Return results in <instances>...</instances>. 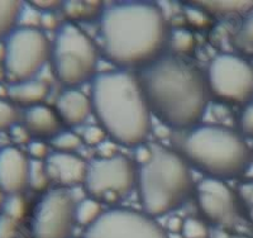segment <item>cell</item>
Returning <instances> with one entry per match:
<instances>
[{"label": "cell", "instance_id": "obj_40", "mask_svg": "<svg viewBox=\"0 0 253 238\" xmlns=\"http://www.w3.org/2000/svg\"><path fill=\"white\" fill-rule=\"evenodd\" d=\"M5 195H6L5 192H4L3 190H1V188H0V212L3 210V205L4 203H5V199H6Z\"/></svg>", "mask_w": 253, "mask_h": 238}, {"label": "cell", "instance_id": "obj_23", "mask_svg": "<svg viewBox=\"0 0 253 238\" xmlns=\"http://www.w3.org/2000/svg\"><path fill=\"white\" fill-rule=\"evenodd\" d=\"M103 213L100 201L95 200L92 198L84 199L83 201L76 204L75 221L79 226L89 228L100 218Z\"/></svg>", "mask_w": 253, "mask_h": 238}, {"label": "cell", "instance_id": "obj_26", "mask_svg": "<svg viewBox=\"0 0 253 238\" xmlns=\"http://www.w3.org/2000/svg\"><path fill=\"white\" fill-rule=\"evenodd\" d=\"M1 213L15 221L20 222L27 213V201L22 194L15 195H6L5 203L3 205Z\"/></svg>", "mask_w": 253, "mask_h": 238}, {"label": "cell", "instance_id": "obj_5", "mask_svg": "<svg viewBox=\"0 0 253 238\" xmlns=\"http://www.w3.org/2000/svg\"><path fill=\"white\" fill-rule=\"evenodd\" d=\"M151 148L150 160L139 165L137 185L144 213L156 218L181 207L195 185L184 156L157 144Z\"/></svg>", "mask_w": 253, "mask_h": 238}, {"label": "cell", "instance_id": "obj_6", "mask_svg": "<svg viewBox=\"0 0 253 238\" xmlns=\"http://www.w3.org/2000/svg\"><path fill=\"white\" fill-rule=\"evenodd\" d=\"M51 61L58 81L67 88H76L96 76L98 48L80 27L67 22L58 27Z\"/></svg>", "mask_w": 253, "mask_h": 238}, {"label": "cell", "instance_id": "obj_36", "mask_svg": "<svg viewBox=\"0 0 253 238\" xmlns=\"http://www.w3.org/2000/svg\"><path fill=\"white\" fill-rule=\"evenodd\" d=\"M9 136H10V140L14 144L17 146H28L29 142H31V133L28 132V129L26 128L24 124H15L12 128L9 129Z\"/></svg>", "mask_w": 253, "mask_h": 238}, {"label": "cell", "instance_id": "obj_18", "mask_svg": "<svg viewBox=\"0 0 253 238\" xmlns=\"http://www.w3.org/2000/svg\"><path fill=\"white\" fill-rule=\"evenodd\" d=\"M210 17L237 18L247 17L253 10V1H193Z\"/></svg>", "mask_w": 253, "mask_h": 238}, {"label": "cell", "instance_id": "obj_4", "mask_svg": "<svg viewBox=\"0 0 253 238\" xmlns=\"http://www.w3.org/2000/svg\"><path fill=\"white\" fill-rule=\"evenodd\" d=\"M182 156L208 178L230 180L242 176L253 161L246 138L223 126H198L190 129L181 143Z\"/></svg>", "mask_w": 253, "mask_h": 238}, {"label": "cell", "instance_id": "obj_15", "mask_svg": "<svg viewBox=\"0 0 253 238\" xmlns=\"http://www.w3.org/2000/svg\"><path fill=\"white\" fill-rule=\"evenodd\" d=\"M56 112L62 123L69 127H78L94 112L91 98L76 88H69L58 96Z\"/></svg>", "mask_w": 253, "mask_h": 238}, {"label": "cell", "instance_id": "obj_1", "mask_svg": "<svg viewBox=\"0 0 253 238\" xmlns=\"http://www.w3.org/2000/svg\"><path fill=\"white\" fill-rule=\"evenodd\" d=\"M171 29L164 13L148 1H123L104 9L101 48L121 70H141L165 55Z\"/></svg>", "mask_w": 253, "mask_h": 238}, {"label": "cell", "instance_id": "obj_7", "mask_svg": "<svg viewBox=\"0 0 253 238\" xmlns=\"http://www.w3.org/2000/svg\"><path fill=\"white\" fill-rule=\"evenodd\" d=\"M4 71L14 83L28 81L46 66L52 57V45L40 28L17 27L5 40Z\"/></svg>", "mask_w": 253, "mask_h": 238}, {"label": "cell", "instance_id": "obj_27", "mask_svg": "<svg viewBox=\"0 0 253 238\" xmlns=\"http://www.w3.org/2000/svg\"><path fill=\"white\" fill-rule=\"evenodd\" d=\"M185 17H186L187 23L196 29L208 28L211 23V20H210L211 17L207 12H204L202 8L195 5L193 1L185 8Z\"/></svg>", "mask_w": 253, "mask_h": 238}, {"label": "cell", "instance_id": "obj_24", "mask_svg": "<svg viewBox=\"0 0 253 238\" xmlns=\"http://www.w3.org/2000/svg\"><path fill=\"white\" fill-rule=\"evenodd\" d=\"M49 183H52L49 179L48 172L44 161H31V167H29V179L28 188H31L33 191H44L49 187Z\"/></svg>", "mask_w": 253, "mask_h": 238}, {"label": "cell", "instance_id": "obj_9", "mask_svg": "<svg viewBox=\"0 0 253 238\" xmlns=\"http://www.w3.org/2000/svg\"><path fill=\"white\" fill-rule=\"evenodd\" d=\"M210 94L223 103L247 105L253 100V65L241 55L221 53L209 65Z\"/></svg>", "mask_w": 253, "mask_h": 238}, {"label": "cell", "instance_id": "obj_30", "mask_svg": "<svg viewBox=\"0 0 253 238\" xmlns=\"http://www.w3.org/2000/svg\"><path fill=\"white\" fill-rule=\"evenodd\" d=\"M181 236L182 238H209V230L200 219L186 218L184 219Z\"/></svg>", "mask_w": 253, "mask_h": 238}, {"label": "cell", "instance_id": "obj_3", "mask_svg": "<svg viewBox=\"0 0 253 238\" xmlns=\"http://www.w3.org/2000/svg\"><path fill=\"white\" fill-rule=\"evenodd\" d=\"M91 101L99 124L115 143L139 147L150 136L152 113L133 71L118 69L96 75Z\"/></svg>", "mask_w": 253, "mask_h": 238}, {"label": "cell", "instance_id": "obj_14", "mask_svg": "<svg viewBox=\"0 0 253 238\" xmlns=\"http://www.w3.org/2000/svg\"><path fill=\"white\" fill-rule=\"evenodd\" d=\"M52 183L60 188H70L85 184L89 164L75 153L53 152L44 161Z\"/></svg>", "mask_w": 253, "mask_h": 238}, {"label": "cell", "instance_id": "obj_35", "mask_svg": "<svg viewBox=\"0 0 253 238\" xmlns=\"http://www.w3.org/2000/svg\"><path fill=\"white\" fill-rule=\"evenodd\" d=\"M19 222L5 214H0V238H17Z\"/></svg>", "mask_w": 253, "mask_h": 238}, {"label": "cell", "instance_id": "obj_31", "mask_svg": "<svg viewBox=\"0 0 253 238\" xmlns=\"http://www.w3.org/2000/svg\"><path fill=\"white\" fill-rule=\"evenodd\" d=\"M108 133L105 132V129L99 124V126H87L86 128L83 131V142L90 147H99L105 142Z\"/></svg>", "mask_w": 253, "mask_h": 238}, {"label": "cell", "instance_id": "obj_42", "mask_svg": "<svg viewBox=\"0 0 253 238\" xmlns=\"http://www.w3.org/2000/svg\"><path fill=\"white\" fill-rule=\"evenodd\" d=\"M252 151H253V148H252Z\"/></svg>", "mask_w": 253, "mask_h": 238}, {"label": "cell", "instance_id": "obj_11", "mask_svg": "<svg viewBox=\"0 0 253 238\" xmlns=\"http://www.w3.org/2000/svg\"><path fill=\"white\" fill-rule=\"evenodd\" d=\"M83 238H170L167 231L146 213L126 208L104 212Z\"/></svg>", "mask_w": 253, "mask_h": 238}, {"label": "cell", "instance_id": "obj_10", "mask_svg": "<svg viewBox=\"0 0 253 238\" xmlns=\"http://www.w3.org/2000/svg\"><path fill=\"white\" fill-rule=\"evenodd\" d=\"M76 204L65 188L52 189L42 196L32 218V238H72Z\"/></svg>", "mask_w": 253, "mask_h": 238}, {"label": "cell", "instance_id": "obj_20", "mask_svg": "<svg viewBox=\"0 0 253 238\" xmlns=\"http://www.w3.org/2000/svg\"><path fill=\"white\" fill-rule=\"evenodd\" d=\"M23 4L19 0H0V42L17 28Z\"/></svg>", "mask_w": 253, "mask_h": 238}, {"label": "cell", "instance_id": "obj_19", "mask_svg": "<svg viewBox=\"0 0 253 238\" xmlns=\"http://www.w3.org/2000/svg\"><path fill=\"white\" fill-rule=\"evenodd\" d=\"M61 9L70 20V23H78V22H90L96 18L100 19L105 8L103 1L69 0V1H63Z\"/></svg>", "mask_w": 253, "mask_h": 238}, {"label": "cell", "instance_id": "obj_28", "mask_svg": "<svg viewBox=\"0 0 253 238\" xmlns=\"http://www.w3.org/2000/svg\"><path fill=\"white\" fill-rule=\"evenodd\" d=\"M19 113L12 101L0 98V131H9L18 124Z\"/></svg>", "mask_w": 253, "mask_h": 238}, {"label": "cell", "instance_id": "obj_33", "mask_svg": "<svg viewBox=\"0 0 253 238\" xmlns=\"http://www.w3.org/2000/svg\"><path fill=\"white\" fill-rule=\"evenodd\" d=\"M41 22V13L38 12L35 6H32L31 4L27 3L23 4L22 12L19 15V27H24V28H38Z\"/></svg>", "mask_w": 253, "mask_h": 238}, {"label": "cell", "instance_id": "obj_8", "mask_svg": "<svg viewBox=\"0 0 253 238\" xmlns=\"http://www.w3.org/2000/svg\"><path fill=\"white\" fill-rule=\"evenodd\" d=\"M138 181L134 162L123 155L95 158L89 162L85 188L92 199L109 205L130 195Z\"/></svg>", "mask_w": 253, "mask_h": 238}, {"label": "cell", "instance_id": "obj_41", "mask_svg": "<svg viewBox=\"0 0 253 238\" xmlns=\"http://www.w3.org/2000/svg\"><path fill=\"white\" fill-rule=\"evenodd\" d=\"M229 238H252V237H250V236L247 235H233V236H230Z\"/></svg>", "mask_w": 253, "mask_h": 238}, {"label": "cell", "instance_id": "obj_25", "mask_svg": "<svg viewBox=\"0 0 253 238\" xmlns=\"http://www.w3.org/2000/svg\"><path fill=\"white\" fill-rule=\"evenodd\" d=\"M52 146L55 147L56 152L74 153L84 144L81 136L71 131H63L58 133L53 140H51Z\"/></svg>", "mask_w": 253, "mask_h": 238}, {"label": "cell", "instance_id": "obj_38", "mask_svg": "<svg viewBox=\"0 0 253 238\" xmlns=\"http://www.w3.org/2000/svg\"><path fill=\"white\" fill-rule=\"evenodd\" d=\"M58 19L56 12L51 13H41V22L40 27L43 31H53L57 28Z\"/></svg>", "mask_w": 253, "mask_h": 238}, {"label": "cell", "instance_id": "obj_39", "mask_svg": "<svg viewBox=\"0 0 253 238\" xmlns=\"http://www.w3.org/2000/svg\"><path fill=\"white\" fill-rule=\"evenodd\" d=\"M182 226H184V219L177 217V215H172V217L167 218L165 230L169 231L170 233H181Z\"/></svg>", "mask_w": 253, "mask_h": 238}, {"label": "cell", "instance_id": "obj_2", "mask_svg": "<svg viewBox=\"0 0 253 238\" xmlns=\"http://www.w3.org/2000/svg\"><path fill=\"white\" fill-rule=\"evenodd\" d=\"M152 114L167 127H198L209 104L207 76L184 57L165 53L137 74Z\"/></svg>", "mask_w": 253, "mask_h": 238}, {"label": "cell", "instance_id": "obj_17", "mask_svg": "<svg viewBox=\"0 0 253 238\" xmlns=\"http://www.w3.org/2000/svg\"><path fill=\"white\" fill-rule=\"evenodd\" d=\"M51 88L44 80L32 79L28 81L10 84L8 88V98L13 104L26 106L27 109L32 106L41 105L49 95Z\"/></svg>", "mask_w": 253, "mask_h": 238}, {"label": "cell", "instance_id": "obj_37", "mask_svg": "<svg viewBox=\"0 0 253 238\" xmlns=\"http://www.w3.org/2000/svg\"><path fill=\"white\" fill-rule=\"evenodd\" d=\"M32 6H35L40 13H51L56 12V9L62 8L63 1L58 0H33L28 1Z\"/></svg>", "mask_w": 253, "mask_h": 238}, {"label": "cell", "instance_id": "obj_21", "mask_svg": "<svg viewBox=\"0 0 253 238\" xmlns=\"http://www.w3.org/2000/svg\"><path fill=\"white\" fill-rule=\"evenodd\" d=\"M232 42L242 57L253 58V13H250L242 20Z\"/></svg>", "mask_w": 253, "mask_h": 238}, {"label": "cell", "instance_id": "obj_12", "mask_svg": "<svg viewBox=\"0 0 253 238\" xmlns=\"http://www.w3.org/2000/svg\"><path fill=\"white\" fill-rule=\"evenodd\" d=\"M196 199L200 212L213 224L229 227L238 218V195L225 181L205 178L196 187Z\"/></svg>", "mask_w": 253, "mask_h": 238}, {"label": "cell", "instance_id": "obj_22", "mask_svg": "<svg viewBox=\"0 0 253 238\" xmlns=\"http://www.w3.org/2000/svg\"><path fill=\"white\" fill-rule=\"evenodd\" d=\"M196 47L195 36L186 28H177L171 31L169 40V48L171 53L176 56H186L193 53Z\"/></svg>", "mask_w": 253, "mask_h": 238}, {"label": "cell", "instance_id": "obj_29", "mask_svg": "<svg viewBox=\"0 0 253 238\" xmlns=\"http://www.w3.org/2000/svg\"><path fill=\"white\" fill-rule=\"evenodd\" d=\"M239 203L245 209L248 221L253 226V180L242 183L237 191Z\"/></svg>", "mask_w": 253, "mask_h": 238}, {"label": "cell", "instance_id": "obj_13", "mask_svg": "<svg viewBox=\"0 0 253 238\" xmlns=\"http://www.w3.org/2000/svg\"><path fill=\"white\" fill-rule=\"evenodd\" d=\"M31 161L18 147L0 149V188L6 195L22 194L28 188Z\"/></svg>", "mask_w": 253, "mask_h": 238}, {"label": "cell", "instance_id": "obj_34", "mask_svg": "<svg viewBox=\"0 0 253 238\" xmlns=\"http://www.w3.org/2000/svg\"><path fill=\"white\" fill-rule=\"evenodd\" d=\"M27 152L33 161H46L49 157V146L41 140H32L27 146Z\"/></svg>", "mask_w": 253, "mask_h": 238}, {"label": "cell", "instance_id": "obj_16", "mask_svg": "<svg viewBox=\"0 0 253 238\" xmlns=\"http://www.w3.org/2000/svg\"><path fill=\"white\" fill-rule=\"evenodd\" d=\"M24 126L31 136L41 141L53 140L58 133L62 132V121L57 112L44 104L27 109L24 114Z\"/></svg>", "mask_w": 253, "mask_h": 238}, {"label": "cell", "instance_id": "obj_32", "mask_svg": "<svg viewBox=\"0 0 253 238\" xmlns=\"http://www.w3.org/2000/svg\"><path fill=\"white\" fill-rule=\"evenodd\" d=\"M239 133L245 138L253 140V100L243 106L239 115Z\"/></svg>", "mask_w": 253, "mask_h": 238}]
</instances>
